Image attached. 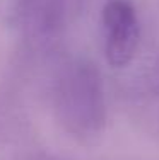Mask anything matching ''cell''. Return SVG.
<instances>
[{
  "label": "cell",
  "instance_id": "2",
  "mask_svg": "<svg viewBox=\"0 0 159 160\" xmlns=\"http://www.w3.org/2000/svg\"><path fill=\"white\" fill-rule=\"evenodd\" d=\"M74 14L72 0H12V26L26 48L38 53L58 44Z\"/></svg>",
  "mask_w": 159,
  "mask_h": 160
},
{
  "label": "cell",
  "instance_id": "6",
  "mask_svg": "<svg viewBox=\"0 0 159 160\" xmlns=\"http://www.w3.org/2000/svg\"><path fill=\"white\" fill-rule=\"evenodd\" d=\"M0 2H2V0H0Z\"/></svg>",
  "mask_w": 159,
  "mask_h": 160
},
{
  "label": "cell",
  "instance_id": "4",
  "mask_svg": "<svg viewBox=\"0 0 159 160\" xmlns=\"http://www.w3.org/2000/svg\"><path fill=\"white\" fill-rule=\"evenodd\" d=\"M149 82L154 89L159 90V55L154 58V62L149 68Z\"/></svg>",
  "mask_w": 159,
  "mask_h": 160
},
{
  "label": "cell",
  "instance_id": "3",
  "mask_svg": "<svg viewBox=\"0 0 159 160\" xmlns=\"http://www.w3.org/2000/svg\"><path fill=\"white\" fill-rule=\"evenodd\" d=\"M99 29L106 63L113 68L128 67L137 56L142 32L134 0H104Z\"/></svg>",
  "mask_w": 159,
  "mask_h": 160
},
{
  "label": "cell",
  "instance_id": "5",
  "mask_svg": "<svg viewBox=\"0 0 159 160\" xmlns=\"http://www.w3.org/2000/svg\"><path fill=\"white\" fill-rule=\"evenodd\" d=\"M87 0H72V9H74V14H81L84 10Z\"/></svg>",
  "mask_w": 159,
  "mask_h": 160
},
{
  "label": "cell",
  "instance_id": "1",
  "mask_svg": "<svg viewBox=\"0 0 159 160\" xmlns=\"http://www.w3.org/2000/svg\"><path fill=\"white\" fill-rule=\"evenodd\" d=\"M53 119L72 142L93 147L108 126L104 82L98 65L87 56H65L51 78Z\"/></svg>",
  "mask_w": 159,
  "mask_h": 160
}]
</instances>
